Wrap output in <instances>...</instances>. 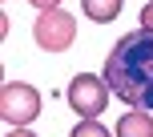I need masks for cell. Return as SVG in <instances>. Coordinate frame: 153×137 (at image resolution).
Masks as SVG:
<instances>
[{
  "mask_svg": "<svg viewBox=\"0 0 153 137\" xmlns=\"http://www.w3.org/2000/svg\"><path fill=\"white\" fill-rule=\"evenodd\" d=\"M69 137H113V133H109V129H105L101 121H76Z\"/></svg>",
  "mask_w": 153,
  "mask_h": 137,
  "instance_id": "7",
  "label": "cell"
},
{
  "mask_svg": "<svg viewBox=\"0 0 153 137\" xmlns=\"http://www.w3.org/2000/svg\"><path fill=\"white\" fill-rule=\"evenodd\" d=\"M141 28H145V32H153V0L141 8Z\"/></svg>",
  "mask_w": 153,
  "mask_h": 137,
  "instance_id": "9",
  "label": "cell"
},
{
  "mask_svg": "<svg viewBox=\"0 0 153 137\" xmlns=\"http://www.w3.org/2000/svg\"><path fill=\"white\" fill-rule=\"evenodd\" d=\"M32 8H36V12H53V8H61L65 0H28Z\"/></svg>",
  "mask_w": 153,
  "mask_h": 137,
  "instance_id": "8",
  "label": "cell"
},
{
  "mask_svg": "<svg viewBox=\"0 0 153 137\" xmlns=\"http://www.w3.org/2000/svg\"><path fill=\"white\" fill-rule=\"evenodd\" d=\"M109 97H113V89L105 85V77H93V73H76L65 89V101L73 113H81V121H97L109 109Z\"/></svg>",
  "mask_w": 153,
  "mask_h": 137,
  "instance_id": "2",
  "label": "cell"
},
{
  "mask_svg": "<svg viewBox=\"0 0 153 137\" xmlns=\"http://www.w3.org/2000/svg\"><path fill=\"white\" fill-rule=\"evenodd\" d=\"M117 137H153V117L145 109H129V113H121V121H117Z\"/></svg>",
  "mask_w": 153,
  "mask_h": 137,
  "instance_id": "5",
  "label": "cell"
},
{
  "mask_svg": "<svg viewBox=\"0 0 153 137\" xmlns=\"http://www.w3.org/2000/svg\"><path fill=\"white\" fill-rule=\"evenodd\" d=\"M0 117L12 129H28V121L40 117V93L28 81H4V89H0Z\"/></svg>",
  "mask_w": 153,
  "mask_h": 137,
  "instance_id": "3",
  "label": "cell"
},
{
  "mask_svg": "<svg viewBox=\"0 0 153 137\" xmlns=\"http://www.w3.org/2000/svg\"><path fill=\"white\" fill-rule=\"evenodd\" d=\"M4 137H36V133H32V129H8Z\"/></svg>",
  "mask_w": 153,
  "mask_h": 137,
  "instance_id": "10",
  "label": "cell"
},
{
  "mask_svg": "<svg viewBox=\"0 0 153 137\" xmlns=\"http://www.w3.org/2000/svg\"><path fill=\"white\" fill-rule=\"evenodd\" d=\"M81 12L89 16V20H97V24H109L121 12V0H81Z\"/></svg>",
  "mask_w": 153,
  "mask_h": 137,
  "instance_id": "6",
  "label": "cell"
},
{
  "mask_svg": "<svg viewBox=\"0 0 153 137\" xmlns=\"http://www.w3.org/2000/svg\"><path fill=\"white\" fill-rule=\"evenodd\" d=\"M32 40H36L45 53H69L73 40H76V16L65 12V8L40 12L36 24H32Z\"/></svg>",
  "mask_w": 153,
  "mask_h": 137,
  "instance_id": "4",
  "label": "cell"
},
{
  "mask_svg": "<svg viewBox=\"0 0 153 137\" xmlns=\"http://www.w3.org/2000/svg\"><path fill=\"white\" fill-rule=\"evenodd\" d=\"M105 85L113 89V97H121L129 109H153V32L137 28L125 32L105 57L101 68Z\"/></svg>",
  "mask_w": 153,
  "mask_h": 137,
  "instance_id": "1",
  "label": "cell"
}]
</instances>
